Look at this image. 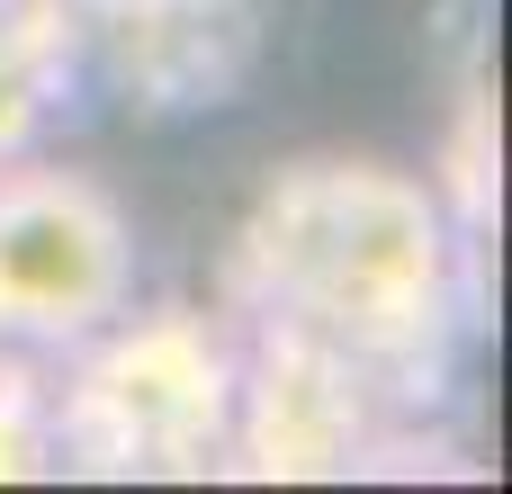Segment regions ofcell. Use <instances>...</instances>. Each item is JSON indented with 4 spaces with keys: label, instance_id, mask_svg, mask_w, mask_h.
<instances>
[{
    "label": "cell",
    "instance_id": "6da1fadb",
    "mask_svg": "<svg viewBox=\"0 0 512 494\" xmlns=\"http://www.w3.org/2000/svg\"><path fill=\"white\" fill-rule=\"evenodd\" d=\"M468 306L477 243L450 225L432 180L369 153L279 162L225 243V315H270L351 351L405 414L450 387Z\"/></svg>",
    "mask_w": 512,
    "mask_h": 494
},
{
    "label": "cell",
    "instance_id": "7a4b0ae2",
    "mask_svg": "<svg viewBox=\"0 0 512 494\" xmlns=\"http://www.w3.org/2000/svg\"><path fill=\"white\" fill-rule=\"evenodd\" d=\"M243 333L225 306H117L54 351V450L63 477L99 486H198L225 459Z\"/></svg>",
    "mask_w": 512,
    "mask_h": 494
},
{
    "label": "cell",
    "instance_id": "3957f363",
    "mask_svg": "<svg viewBox=\"0 0 512 494\" xmlns=\"http://www.w3.org/2000/svg\"><path fill=\"white\" fill-rule=\"evenodd\" d=\"M234 333H243V360H234V423H225L216 477L342 486L405 441L414 414L351 351H333L297 324H270V315H234Z\"/></svg>",
    "mask_w": 512,
    "mask_h": 494
},
{
    "label": "cell",
    "instance_id": "277c9868",
    "mask_svg": "<svg viewBox=\"0 0 512 494\" xmlns=\"http://www.w3.org/2000/svg\"><path fill=\"white\" fill-rule=\"evenodd\" d=\"M135 297V225L108 180L18 153L0 162V342L72 351Z\"/></svg>",
    "mask_w": 512,
    "mask_h": 494
},
{
    "label": "cell",
    "instance_id": "5b68a950",
    "mask_svg": "<svg viewBox=\"0 0 512 494\" xmlns=\"http://www.w3.org/2000/svg\"><path fill=\"white\" fill-rule=\"evenodd\" d=\"M72 63L135 108H216L261 54V0H45Z\"/></svg>",
    "mask_w": 512,
    "mask_h": 494
},
{
    "label": "cell",
    "instance_id": "8992f818",
    "mask_svg": "<svg viewBox=\"0 0 512 494\" xmlns=\"http://www.w3.org/2000/svg\"><path fill=\"white\" fill-rule=\"evenodd\" d=\"M72 81H81V63H72L63 27L45 18V0H0V162L45 144Z\"/></svg>",
    "mask_w": 512,
    "mask_h": 494
},
{
    "label": "cell",
    "instance_id": "52a82bcc",
    "mask_svg": "<svg viewBox=\"0 0 512 494\" xmlns=\"http://www.w3.org/2000/svg\"><path fill=\"white\" fill-rule=\"evenodd\" d=\"M63 477L54 450V360L0 342V486H45Z\"/></svg>",
    "mask_w": 512,
    "mask_h": 494
},
{
    "label": "cell",
    "instance_id": "ba28073f",
    "mask_svg": "<svg viewBox=\"0 0 512 494\" xmlns=\"http://www.w3.org/2000/svg\"><path fill=\"white\" fill-rule=\"evenodd\" d=\"M432 198H441L450 225L486 252V234H495V90H486V72H477L468 99H459V126H450V153H441Z\"/></svg>",
    "mask_w": 512,
    "mask_h": 494
}]
</instances>
